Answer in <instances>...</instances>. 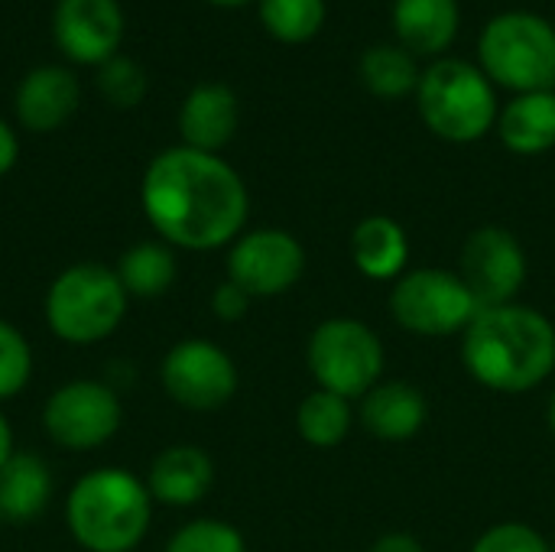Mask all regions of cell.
<instances>
[{
  "mask_svg": "<svg viewBox=\"0 0 555 552\" xmlns=\"http://www.w3.org/2000/svg\"><path fill=\"white\" fill-rule=\"evenodd\" d=\"M140 205L169 247L195 254L231 247L250 215V195L237 169L218 153L192 146H172L146 166Z\"/></svg>",
  "mask_w": 555,
  "mask_h": 552,
  "instance_id": "6da1fadb",
  "label": "cell"
},
{
  "mask_svg": "<svg viewBox=\"0 0 555 552\" xmlns=\"http://www.w3.org/2000/svg\"><path fill=\"white\" fill-rule=\"evenodd\" d=\"M462 364L494 394H527L555 371V325L533 306L481 309L462 335Z\"/></svg>",
  "mask_w": 555,
  "mask_h": 552,
  "instance_id": "7a4b0ae2",
  "label": "cell"
},
{
  "mask_svg": "<svg viewBox=\"0 0 555 552\" xmlns=\"http://www.w3.org/2000/svg\"><path fill=\"white\" fill-rule=\"evenodd\" d=\"M153 495L127 468L104 465L75 482L65 498V527L85 552H133L150 534Z\"/></svg>",
  "mask_w": 555,
  "mask_h": 552,
  "instance_id": "3957f363",
  "label": "cell"
},
{
  "mask_svg": "<svg viewBox=\"0 0 555 552\" xmlns=\"http://www.w3.org/2000/svg\"><path fill=\"white\" fill-rule=\"evenodd\" d=\"M423 124L446 143H475L498 127V94L491 78L465 59H436L416 88Z\"/></svg>",
  "mask_w": 555,
  "mask_h": 552,
  "instance_id": "277c9868",
  "label": "cell"
},
{
  "mask_svg": "<svg viewBox=\"0 0 555 552\" xmlns=\"http://www.w3.org/2000/svg\"><path fill=\"white\" fill-rule=\"evenodd\" d=\"M130 296L114 267L81 260L65 267L46 293V325L65 345H98L111 338L127 319Z\"/></svg>",
  "mask_w": 555,
  "mask_h": 552,
  "instance_id": "5b68a950",
  "label": "cell"
},
{
  "mask_svg": "<svg viewBox=\"0 0 555 552\" xmlns=\"http://www.w3.org/2000/svg\"><path fill=\"white\" fill-rule=\"evenodd\" d=\"M481 72L514 94L555 91V26L533 10L498 13L478 42Z\"/></svg>",
  "mask_w": 555,
  "mask_h": 552,
  "instance_id": "8992f818",
  "label": "cell"
},
{
  "mask_svg": "<svg viewBox=\"0 0 555 552\" xmlns=\"http://www.w3.org/2000/svg\"><path fill=\"white\" fill-rule=\"evenodd\" d=\"M306 364L315 387L354 403L380 384L387 355L380 335L367 322L332 316L312 329L306 342Z\"/></svg>",
  "mask_w": 555,
  "mask_h": 552,
  "instance_id": "52a82bcc",
  "label": "cell"
},
{
  "mask_svg": "<svg viewBox=\"0 0 555 552\" xmlns=\"http://www.w3.org/2000/svg\"><path fill=\"white\" fill-rule=\"evenodd\" d=\"M387 309L403 332L420 338L465 335L472 319L481 312L462 277L442 267L406 270L397 283H390Z\"/></svg>",
  "mask_w": 555,
  "mask_h": 552,
  "instance_id": "ba28073f",
  "label": "cell"
},
{
  "mask_svg": "<svg viewBox=\"0 0 555 552\" xmlns=\"http://www.w3.org/2000/svg\"><path fill=\"white\" fill-rule=\"evenodd\" d=\"M124 426V403L111 384L68 381L42 407L46 436L65 452H91L111 442Z\"/></svg>",
  "mask_w": 555,
  "mask_h": 552,
  "instance_id": "9c48e42d",
  "label": "cell"
},
{
  "mask_svg": "<svg viewBox=\"0 0 555 552\" xmlns=\"http://www.w3.org/2000/svg\"><path fill=\"white\" fill-rule=\"evenodd\" d=\"M159 384L172 403L192 413H211L234 400L241 377L234 358L221 345L208 338H182L166 351Z\"/></svg>",
  "mask_w": 555,
  "mask_h": 552,
  "instance_id": "30bf717a",
  "label": "cell"
},
{
  "mask_svg": "<svg viewBox=\"0 0 555 552\" xmlns=\"http://www.w3.org/2000/svg\"><path fill=\"white\" fill-rule=\"evenodd\" d=\"M459 277L481 309L517 303L530 277V260L520 238L501 224L475 228L459 254Z\"/></svg>",
  "mask_w": 555,
  "mask_h": 552,
  "instance_id": "8fae6325",
  "label": "cell"
},
{
  "mask_svg": "<svg viewBox=\"0 0 555 552\" xmlns=\"http://www.w3.org/2000/svg\"><path fill=\"white\" fill-rule=\"evenodd\" d=\"M306 273V247L283 228L244 231L228 247V280L250 299H273L289 293Z\"/></svg>",
  "mask_w": 555,
  "mask_h": 552,
  "instance_id": "7c38bea8",
  "label": "cell"
},
{
  "mask_svg": "<svg viewBox=\"0 0 555 552\" xmlns=\"http://www.w3.org/2000/svg\"><path fill=\"white\" fill-rule=\"evenodd\" d=\"M55 42L81 65H104L124 36V13L117 0H59Z\"/></svg>",
  "mask_w": 555,
  "mask_h": 552,
  "instance_id": "4fadbf2b",
  "label": "cell"
},
{
  "mask_svg": "<svg viewBox=\"0 0 555 552\" xmlns=\"http://www.w3.org/2000/svg\"><path fill=\"white\" fill-rule=\"evenodd\" d=\"M429 420L426 394L410 381H380L358 400V423L380 442H410Z\"/></svg>",
  "mask_w": 555,
  "mask_h": 552,
  "instance_id": "5bb4252c",
  "label": "cell"
},
{
  "mask_svg": "<svg viewBox=\"0 0 555 552\" xmlns=\"http://www.w3.org/2000/svg\"><path fill=\"white\" fill-rule=\"evenodd\" d=\"M146 488L156 504L163 508H195L205 501V495L215 485V462L205 449L192 442L166 446L150 472H146Z\"/></svg>",
  "mask_w": 555,
  "mask_h": 552,
  "instance_id": "9a60e30c",
  "label": "cell"
},
{
  "mask_svg": "<svg viewBox=\"0 0 555 552\" xmlns=\"http://www.w3.org/2000/svg\"><path fill=\"white\" fill-rule=\"evenodd\" d=\"M237 120H241L237 94L221 81L195 85L179 107L182 143L192 150H202V153L224 150L231 143V137L237 133Z\"/></svg>",
  "mask_w": 555,
  "mask_h": 552,
  "instance_id": "2e32d148",
  "label": "cell"
},
{
  "mask_svg": "<svg viewBox=\"0 0 555 552\" xmlns=\"http://www.w3.org/2000/svg\"><path fill=\"white\" fill-rule=\"evenodd\" d=\"M348 254L361 277L374 283H397L410 270L406 228L397 218L374 211L354 224L348 238Z\"/></svg>",
  "mask_w": 555,
  "mask_h": 552,
  "instance_id": "e0dca14e",
  "label": "cell"
},
{
  "mask_svg": "<svg viewBox=\"0 0 555 552\" xmlns=\"http://www.w3.org/2000/svg\"><path fill=\"white\" fill-rule=\"evenodd\" d=\"M78 107V81L68 68L39 65L16 88V117L23 127L46 133L62 127Z\"/></svg>",
  "mask_w": 555,
  "mask_h": 552,
  "instance_id": "ac0fdd59",
  "label": "cell"
},
{
  "mask_svg": "<svg viewBox=\"0 0 555 552\" xmlns=\"http://www.w3.org/2000/svg\"><path fill=\"white\" fill-rule=\"evenodd\" d=\"M390 23L413 55H442L459 36V0H393Z\"/></svg>",
  "mask_w": 555,
  "mask_h": 552,
  "instance_id": "d6986e66",
  "label": "cell"
},
{
  "mask_svg": "<svg viewBox=\"0 0 555 552\" xmlns=\"http://www.w3.org/2000/svg\"><path fill=\"white\" fill-rule=\"evenodd\" d=\"M498 137L517 156H540L555 146V91L514 94L498 114Z\"/></svg>",
  "mask_w": 555,
  "mask_h": 552,
  "instance_id": "ffe728a7",
  "label": "cell"
},
{
  "mask_svg": "<svg viewBox=\"0 0 555 552\" xmlns=\"http://www.w3.org/2000/svg\"><path fill=\"white\" fill-rule=\"evenodd\" d=\"M49 465L33 452H13L0 468V517L10 524H29L49 508Z\"/></svg>",
  "mask_w": 555,
  "mask_h": 552,
  "instance_id": "44dd1931",
  "label": "cell"
},
{
  "mask_svg": "<svg viewBox=\"0 0 555 552\" xmlns=\"http://www.w3.org/2000/svg\"><path fill=\"white\" fill-rule=\"evenodd\" d=\"M114 273L130 299H159L179 280V260L166 241H140L117 257Z\"/></svg>",
  "mask_w": 555,
  "mask_h": 552,
  "instance_id": "7402d4cb",
  "label": "cell"
},
{
  "mask_svg": "<svg viewBox=\"0 0 555 552\" xmlns=\"http://www.w3.org/2000/svg\"><path fill=\"white\" fill-rule=\"evenodd\" d=\"M354 423H358V413L351 400L322 387L306 394L296 407V429L302 442L312 449H338L354 429Z\"/></svg>",
  "mask_w": 555,
  "mask_h": 552,
  "instance_id": "603a6c76",
  "label": "cell"
},
{
  "mask_svg": "<svg viewBox=\"0 0 555 552\" xmlns=\"http://www.w3.org/2000/svg\"><path fill=\"white\" fill-rule=\"evenodd\" d=\"M361 81L374 98L384 101H397V98H410L420 88V65L416 55L403 46H371L361 55Z\"/></svg>",
  "mask_w": 555,
  "mask_h": 552,
  "instance_id": "cb8c5ba5",
  "label": "cell"
},
{
  "mask_svg": "<svg viewBox=\"0 0 555 552\" xmlns=\"http://www.w3.org/2000/svg\"><path fill=\"white\" fill-rule=\"evenodd\" d=\"M260 23L286 46L309 42L325 26V0H260Z\"/></svg>",
  "mask_w": 555,
  "mask_h": 552,
  "instance_id": "d4e9b609",
  "label": "cell"
},
{
  "mask_svg": "<svg viewBox=\"0 0 555 552\" xmlns=\"http://www.w3.org/2000/svg\"><path fill=\"white\" fill-rule=\"evenodd\" d=\"M166 552H247V540L244 534L218 517H198L182 524L169 543Z\"/></svg>",
  "mask_w": 555,
  "mask_h": 552,
  "instance_id": "484cf974",
  "label": "cell"
},
{
  "mask_svg": "<svg viewBox=\"0 0 555 552\" xmlns=\"http://www.w3.org/2000/svg\"><path fill=\"white\" fill-rule=\"evenodd\" d=\"M29 377H33V348L13 322L0 319V403L23 394Z\"/></svg>",
  "mask_w": 555,
  "mask_h": 552,
  "instance_id": "4316f807",
  "label": "cell"
},
{
  "mask_svg": "<svg viewBox=\"0 0 555 552\" xmlns=\"http://www.w3.org/2000/svg\"><path fill=\"white\" fill-rule=\"evenodd\" d=\"M101 94L117 107H133L146 94V75L133 59H107L98 72Z\"/></svg>",
  "mask_w": 555,
  "mask_h": 552,
  "instance_id": "83f0119b",
  "label": "cell"
},
{
  "mask_svg": "<svg viewBox=\"0 0 555 552\" xmlns=\"http://www.w3.org/2000/svg\"><path fill=\"white\" fill-rule=\"evenodd\" d=\"M472 552H553V543L530 524L504 521L488 527L475 543Z\"/></svg>",
  "mask_w": 555,
  "mask_h": 552,
  "instance_id": "f1b7e54d",
  "label": "cell"
},
{
  "mask_svg": "<svg viewBox=\"0 0 555 552\" xmlns=\"http://www.w3.org/2000/svg\"><path fill=\"white\" fill-rule=\"evenodd\" d=\"M250 303H254V299H250L237 283H231V280L218 283L215 293H211V312H215L221 322H241V319L250 312Z\"/></svg>",
  "mask_w": 555,
  "mask_h": 552,
  "instance_id": "f546056e",
  "label": "cell"
},
{
  "mask_svg": "<svg viewBox=\"0 0 555 552\" xmlns=\"http://www.w3.org/2000/svg\"><path fill=\"white\" fill-rule=\"evenodd\" d=\"M367 552H426V547L413 534H384L371 543Z\"/></svg>",
  "mask_w": 555,
  "mask_h": 552,
  "instance_id": "4dcf8cb0",
  "label": "cell"
},
{
  "mask_svg": "<svg viewBox=\"0 0 555 552\" xmlns=\"http://www.w3.org/2000/svg\"><path fill=\"white\" fill-rule=\"evenodd\" d=\"M16 156H20V143H16V133L0 120V176H7L13 166H16Z\"/></svg>",
  "mask_w": 555,
  "mask_h": 552,
  "instance_id": "1f68e13d",
  "label": "cell"
},
{
  "mask_svg": "<svg viewBox=\"0 0 555 552\" xmlns=\"http://www.w3.org/2000/svg\"><path fill=\"white\" fill-rule=\"evenodd\" d=\"M16 449H13V429H10V420L3 416V410H0V468L7 465V459L13 455Z\"/></svg>",
  "mask_w": 555,
  "mask_h": 552,
  "instance_id": "d6a6232c",
  "label": "cell"
},
{
  "mask_svg": "<svg viewBox=\"0 0 555 552\" xmlns=\"http://www.w3.org/2000/svg\"><path fill=\"white\" fill-rule=\"evenodd\" d=\"M546 423H550V429H553L555 436V394L550 397V407H546Z\"/></svg>",
  "mask_w": 555,
  "mask_h": 552,
  "instance_id": "836d02e7",
  "label": "cell"
},
{
  "mask_svg": "<svg viewBox=\"0 0 555 552\" xmlns=\"http://www.w3.org/2000/svg\"><path fill=\"white\" fill-rule=\"evenodd\" d=\"M211 3H218V7H241V3H247V0H211Z\"/></svg>",
  "mask_w": 555,
  "mask_h": 552,
  "instance_id": "e575fe53",
  "label": "cell"
},
{
  "mask_svg": "<svg viewBox=\"0 0 555 552\" xmlns=\"http://www.w3.org/2000/svg\"><path fill=\"white\" fill-rule=\"evenodd\" d=\"M0 524H3V517H0Z\"/></svg>",
  "mask_w": 555,
  "mask_h": 552,
  "instance_id": "d590c367",
  "label": "cell"
},
{
  "mask_svg": "<svg viewBox=\"0 0 555 552\" xmlns=\"http://www.w3.org/2000/svg\"><path fill=\"white\" fill-rule=\"evenodd\" d=\"M553 552H555V547H553Z\"/></svg>",
  "mask_w": 555,
  "mask_h": 552,
  "instance_id": "8d00e7d4",
  "label": "cell"
}]
</instances>
